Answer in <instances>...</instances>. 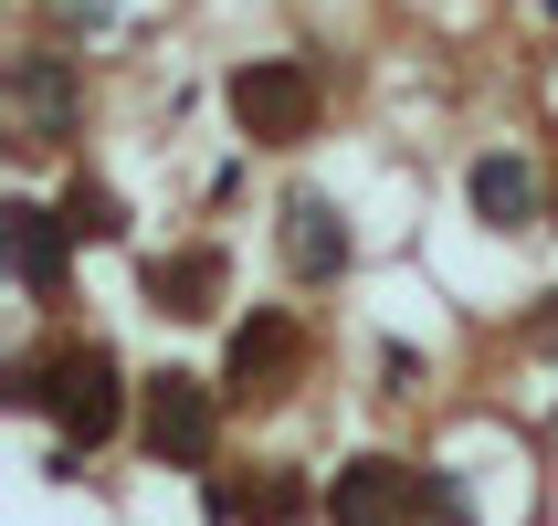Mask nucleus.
<instances>
[{"mask_svg":"<svg viewBox=\"0 0 558 526\" xmlns=\"http://www.w3.org/2000/svg\"><path fill=\"white\" fill-rule=\"evenodd\" d=\"M232 126H243L253 148H306L316 137V117H327V85H316V63H295V53H253V63H232Z\"/></svg>","mask_w":558,"mask_h":526,"instance_id":"obj_1","label":"nucleus"},{"mask_svg":"<svg viewBox=\"0 0 558 526\" xmlns=\"http://www.w3.org/2000/svg\"><path fill=\"white\" fill-rule=\"evenodd\" d=\"M43 411H53L63 453H95V442H117V421H126V369H117V347H106V338H74V347H53Z\"/></svg>","mask_w":558,"mask_h":526,"instance_id":"obj_2","label":"nucleus"},{"mask_svg":"<svg viewBox=\"0 0 558 526\" xmlns=\"http://www.w3.org/2000/svg\"><path fill=\"white\" fill-rule=\"evenodd\" d=\"M137 442H148L169 474H211L221 464V390L190 369H158L137 390Z\"/></svg>","mask_w":558,"mask_h":526,"instance_id":"obj_3","label":"nucleus"},{"mask_svg":"<svg viewBox=\"0 0 558 526\" xmlns=\"http://www.w3.org/2000/svg\"><path fill=\"white\" fill-rule=\"evenodd\" d=\"M316 505H327V526H422V464H401V453H348Z\"/></svg>","mask_w":558,"mask_h":526,"instance_id":"obj_4","label":"nucleus"},{"mask_svg":"<svg viewBox=\"0 0 558 526\" xmlns=\"http://www.w3.org/2000/svg\"><path fill=\"white\" fill-rule=\"evenodd\" d=\"M11 117H22L32 148L74 137V117H85V74H74V53H22V63H11Z\"/></svg>","mask_w":558,"mask_h":526,"instance_id":"obj_5","label":"nucleus"},{"mask_svg":"<svg viewBox=\"0 0 558 526\" xmlns=\"http://www.w3.org/2000/svg\"><path fill=\"white\" fill-rule=\"evenodd\" d=\"M295 358H306L295 316H284V306H253L243 327H232V358H221V401H253V390H275Z\"/></svg>","mask_w":558,"mask_h":526,"instance_id":"obj_6","label":"nucleus"},{"mask_svg":"<svg viewBox=\"0 0 558 526\" xmlns=\"http://www.w3.org/2000/svg\"><path fill=\"white\" fill-rule=\"evenodd\" d=\"M0 232H11V274H22V295H32V306H53V295H63V253H74V221L43 211V200H11Z\"/></svg>","mask_w":558,"mask_h":526,"instance_id":"obj_7","label":"nucleus"},{"mask_svg":"<svg viewBox=\"0 0 558 526\" xmlns=\"http://www.w3.org/2000/svg\"><path fill=\"white\" fill-rule=\"evenodd\" d=\"M284 264H295V284H338L348 274V221L327 189H295L284 200Z\"/></svg>","mask_w":558,"mask_h":526,"instance_id":"obj_8","label":"nucleus"},{"mask_svg":"<svg viewBox=\"0 0 558 526\" xmlns=\"http://www.w3.org/2000/svg\"><path fill=\"white\" fill-rule=\"evenodd\" d=\"M464 200H474V221L527 232V221H537V158H527V148H485V158L464 169Z\"/></svg>","mask_w":558,"mask_h":526,"instance_id":"obj_9","label":"nucleus"},{"mask_svg":"<svg viewBox=\"0 0 558 526\" xmlns=\"http://www.w3.org/2000/svg\"><path fill=\"white\" fill-rule=\"evenodd\" d=\"M148 295H158V316H211L221 306V253L190 243V253H169V264H148Z\"/></svg>","mask_w":558,"mask_h":526,"instance_id":"obj_10","label":"nucleus"},{"mask_svg":"<svg viewBox=\"0 0 558 526\" xmlns=\"http://www.w3.org/2000/svg\"><path fill=\"white\" fill-rule=\"evenodd\" d=\"M63 221H74V243H117V232H126V200L106 180H74V189H63Z\"/></svg>","mask_w":558,"mask_h":526,"instance_id":"obj_11","label":"nucleus"},{"mask_svg":"<svg viewBox=\"0 0 558 526\" xmlns=\"http://www.w3.org/2000/svg\"><path fill=\"white\" fill-rule=\"evenodd\" d=\"M422 526H474V505H464L453 474H422Z\"/></svg>","mask_w":558,"mask_h":526,"instance_id":"obj_12","label":"nucleus"},{"mask_svg":"<svg viewBox=\"0 0 558 526\" xmlns=\"http://www.w3.org/2000/svg\"><path fill=\"white\" fill-rule=\"evenodd\" d=\"M537 11H548V22H558V0H537Z\"/></svg>","mask_w":558,"mask_h":526,"instance_id":"obj_13","label":"nucleus"}]
</instances>
